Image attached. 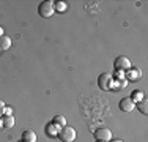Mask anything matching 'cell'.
<instances>
[{"label":"cell","mask_w":148,"mask_h":142,"mask_svg":"<svg viewBox=\"0 0 148 142\" xmlns=\"http://www.w3.org/2000/svg\"><path fill=\"white\" fill-rule=\"evenodd\" d=\"M57 136H58L63 142H73V141H76V130L66 125V126L60 128Z\"/></svg>","instance_id":"obj_1"},{"label":"cell","mask_w":148,"mask_h":142,"mask_svg":"<svg viewBox=\"0 0 148 142\" xmlns=\"http://www.w3.org/2000/svg\"><path fill=\"white\" fill-rule=\"evenodd\" d=\"M54 2H49V0H46V2H41L40 3V6H38V13H40V16L41 17H51L52 14H54Z\"/></svg>","instance_id":"obj_2"},{"label":"cell","mask_w":148,"mask_h":142,"mask_svg":"<svg viewBox=\"0 0 148 142\" xmlns=\"http://www.w3.org/2000/svg\"><path fill=\"white\" fill-rule=\"evenodd\" d=\"M112 82H114V77H112L110 73H103L99 77H98V85H99L101 90H110L112 88Z\"/></svg>","instance_id":"obj_3"},{"label":"cell","mask_w":148,"mask_h":142,"mask_svg":"<svg viewBox=\"0 0 148 142\" xmlns=\"http://www.w3.org/2000/svg\"><path fill=\"white\" fill-rule=\"evenodd\" d=\"M114 66H115V70H117V71H120V73H123V71L126 73V71L131 68V62H129L128 57L120 55V57H117V59H115Z\"/></svg>","instance_id":"obj_4"},{"label":"cell","mask_w":148,"mask_h":142,"mask_svg":"<svg viewBox=\"0 0 148 142\" xmlns=\"http://www.w3.org/2000/svg\"><path fill=\"white\" fill-rule=\"evenodd\" d=\"M95 137H96V141L109 142V141H112V131L106 126H101L98 130H95Z\"/></svg>","instance_id":"obj_5"},{"label":"cell","mask_w":148,"mask_h":142,"mask_svg":"<svg viewBox=\"0 0 148 142\" xmlns=\"http://www.w3.org/2000/svg\"><path fill=\"white\" fill-rule=\"evenodd\" d=\"M118 106H120V111H123V112H131L136 109V103L131 98H123Z\"/></svg>","instance_id":"obj_6"},{"label":"cell","mask_w":148,"mask_h":142,"mask_svg":"<svg viewBox=\"0 0 148 142\" xmlns=\"http://www.w3.org/2000/svg\"><path fill=\"white\" fill-rule=\"evenodd\" d=\"M11 48V38L6 37V35H2L0 37V51H8Z\"/></svg>","instance_id":"obj_7"},{"label":"cell","mask_w":148,"mask_h":142,"mask_svg":"<svg viewBox=\"0 0 148 142\" xmlns=\"http://www.w3.org/2000/svg\"><path fill=\"white\" fill-rule=\"evenodd\" d=\"M126 73H128V77L131 81H139L140 79V76H142V71H140L139 68H129L128 71H126Z\"/></svg>","instance_id":"obj_8"},{"label":"cell","mask_w":148,"mask_h":142,"mask_svg":"<svg viewBox=\"0 0 148 142\" xmlns=\"http://www.w3.org/2000/svg\"><path fill=\"white\" fill-rule=\"evenodd\" d=\"M22 141L24 142H36V134H35V131L25 130L22 133Z\"/></svg>","instance_id":"obj_9"},{"label":"cell","mask_w":148,"mask_h":142,"mask_svg":"<svg viewBox=\"0 0 148 142\" xmlns=\"http://www.w3.org/2000/svg\"><path fill=\"white\" fill-rule=\"evenodd\" d=\"M2 125L5 128H13V125H14V117L13 115H3L2 117Z\"/></svg>","instance_id":"obj_10"},{"label":"cell","mask_w":148,"mask_h":142,"mask_svg":"<svg viewBox=\"0 0 148 142\" xmlns=\"http://www.w3.org/2000/svg\"><path fill=\"white\" fill-rule=\"evenodd\" d=\"M58 130L60 128L57 125H54V123H49L47 126H46V134L47 136H57L58 134Z\"/></svg>","instance_id":"obj_11"},{"label":"cell","mask_w":148,"mask_h":142,"mask_svg":"<svg viewBox=\"0 0 148 142\" xmlns=\"http://www.w3.org/2000/svg\"><path fill=\"white\" fill-rule=\"evenodd\" d=\"M54 125H57L58 128H63V126H66V119L63 115H55L54 117Z\"/></svg>","instance_id":"obj_12"},{"label":"cell","mask_w":148,"mask_h":142,"mask_svg":"<svg viewBox=\"0 0 148 142\" xmlns=\"http://www.w3.org/2000/svg\"><path fill=\"white\" fill-rule=\"evenodd\" d=\"M66 8H68V5L65 2H54V10H57V11L63 13V11H66Z\"/></svg>","instance_id":"obj_13"},{"label":"cell","mask_w":148,"mask_h":142,"mask_svg":"<svg viewBox=\"0 0 148 142\" xmlns=\"http://www.w3.org/2000/svg\"><path fill=\"white\" fill-rule=\"evenodd\" d=\"M143 98H145V95H143L140 90H136V92H134V95H132V98H131V99H132L134 103H136V101H142Z\"/></svg>","instance_id":"obj_14"},{"label":"cell","mask_w":148,"mask_h":142,"mask_svg":"<svg viewBox=\"0 0 148 142\" xmlns=\"http://www.w3.org/2000/svg\"><path fill=\"white\" fill-rule=\"evenodd\" d=\"M137 106H139V109H140V112H142V114H147V99L145 98H143L142 101H139V104H137Z\"/></svg>","instance_id":"obj_15"},{"label":"cell","mask_w":148,"mask_h":142,"mask_svg":"<svg viewBox=\"0 0 148 142\" xmlns=\"http://www.w3.org/2000/svg\"><path fill=\"white\" fill-rule=\"evenodd\" d=\"M5 108H6V106H5V103H3L2 99H0V115L3 114V111H5Z\"/></svg>","instance_id":"obj_16"},{"label":"cell","mask_w":148,"mask_h":142,"mask_svg":"<svg viewBox=\"0 0 148 142\" xmlns=\"http://www.w3.org/2000/svg\"><path fill=\"white\" fill-rule=\"evenodd\" d=\"M3 112H5V115H13V114H11V109H10V108H5V111H3Z\"/></svg>","instance_id":"obj_17"},{"label":"cell","mask_w":148,"mask_h":142,"mask_svg":"<svg viewBox=\"0 0 148 142\" xmlns=\"http://www.w3.org/2000/svg\"><path fill=\"white\" fill-rule=\"evenodd\" d=\"M109 142H123L121 139H114V141H109Z\"/></svg>","instance_id":"obj_18"},{"label":"cell","mask_w":148,"mask_h":142,"mask_svg":"<svg viewBox=\"0 0 148 142\" xmlns=\"http://www.w3.org/2000/svg\"><path fill=\"white\" fill-rule=\"evenodd\" d=\"M2 35H3V27L0 26V37H2Z\"/></svg>","instance_id":"obj_19"},{"label":"cell","mask_w":148,"mask_h":142,"mask_svg":"<svg viewBox=\"0 0 148 142\" xmlns=\"http://www.w3.org/2000/svg\"><path fill=\"white\" fill-rule=\"evenodd\" d=\"M96 142H103V141H96Z\"/></svg>","instance_id":"obj_20"},{"label":"cell","mask_w":148,"mask_h":142,"mask_svg":"<svg viewBox=\"0 0 148 142\" xmlns=\"http://www.w3.org/2000/svg\"><path fill=\"white\" fill-rule=\"evenodd\" d=\"M22 142H24V141H22Z\"/></svg>","instance_id":"obj_21"}]
</instances>
